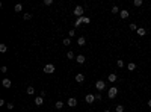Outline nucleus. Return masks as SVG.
<instances>
[{
    "mask_svg": "<svg viewBox=\"0 0 151 112\" xmlns=\"http://www.w3.org/2000/svg\"><path fill=\"white\" fill-rule=\"evenodd\" d=\"M44 73H46V74H52V73H54V65L53 64H46L44 65Z\"/></svg>",
    "mask_w": 151,
    "mask_h": 112,
    "instance_id": "2",
    "label": "nucleus"
},
{
    "mask_svg": "<svg viewBox=\"0 0 151 112\" xmlns=\"http://www.w3.org/2000/svg\"><path fill=\"white\" fill-rule=\"evenodd\" d=\"M8 109H14V103H8Z\"/></svg>",
    "mask_w": 151,
    "mask_h": 112,
    "instance_id": "34",
    "label": "nucleus"
},
{
    "mask_svg": "<svg viewBox=\"0 0 151 112\" xmlns=\"http://www.w3.org/2000/svg\"><path fill=\"white\" fill-rule=\"evenodd\" d=\"M107 79H109V82H112V83H113V82H116V79H118V76H116L115 73H112V74H109V77H107Z\"/></svg>",
    "mask_w": 151,
    "mask_h": 112,
    "instance_id": "12",
    "label": "nucleus"
},
{
    "mask_svg": "<svg viewBox=\"0 0 151 112\" xmlns=\"http://www.w3.org/2000/svg\"><path fill=\"white\" fill-rule=\"evenodd\" d=\"M71 44V38H65L64 40V46H70Z\"/></svg>",
    "mask_w": 151,
    "mask_h": 112,
    "instance_id": "25",
    "label": "nucleus"
},
{
    "mask_svg": "<svg viewBox=\"0 0 151 112\" xmlns=\"http://www.w3.org/2000/svg\"><path fill=\"white\" fill-rule=\"evenodd\" d=\"M77 44H79L80 47H83V46H85V44H86V40H85V38H83V36H79V40H77Z\"/></svg>",
    "mask_w": 151,
    "mask_h": 112,
    "instance_id": "15",
    "label": "nucleus"
},
{
    "mask_svg": "<svg viewBox=\"0 0 151 112\" xmlns=\"http://www.w3.org/2000/svg\"><path fill=\"white\" fill-rule=\"evenodd\" d=\"M133 5H135V6H142V0H135V2H133Z\"/></svg>",
    "mask_w": 151,
    "mask_h": 112,
    "instance_id": "24",
    "label": "nucleus"
},
{
    "mask_svg": "<svg viewBox=\"0 0 151 112\" xmlns=\"http://www.w3.org/2000/svg\"><path fill=\"white\" fill-rule=\"evenodd\" d=\"M116 64H118V67H119V68H122V67L125 65V64H124V61H121V59H118V62H116Z\"/></svg>",
    "mask_w": 151,
    "mask_h": 112,
    "instance_id": "26",
    "label": "nucleus"
},
{
    "mask_svg": "<svg viewBox=\"0 0 151 112\" xmlns=\"http://www.w3.org/2000/svg\"><path fill=\"white\" fill-rule=\"evenodd\" d=\"M95 100H98V102H100V100H103V96H101V94H95Z\"/></svg>",
    "mask_w": 151,
    "mask_h": 112,
    "instance_id": "29",
    "label": "nucleus"
},
{
    "mask_svg": "<svg viewBox=\"0 0 151 112\" xmlns=\"http://www.w3.org/2000/svg\"><path fill=\"white\" fill-rule=\"evenodd\" d=\"M0 71H2V73H6V71H8V68H6V67H5V65H3V67H2V68H0Z\"/></svg>",
    "mask_w": 151,
    "mask_h": 112,
    "instance_id": "33",
    "label": "nucleus"
},
{
    "mask_svg": "<svg viewBox=\"0 0 151 112\" xmlns=\"http://www.w3.org/2000/svg\"><path fill=\"white\" fill-rule=\"evenodd\" d=\"M82 24H83V17H80V18H77V20H76L74 26H76V27H80Z\"/></svg>",
    "mask_w": 151,
    "mask_h": 112,
    "instance_id": "16",
    "label": "nucleus"
},
{
    "mask_svg": "<svg viewBox=\"0 0 151 112\" xmlns=\"http://www.w3.org/2000/svg\"><path fill=\"white\" fill-rule=\"evenodd\" d=\"M68 106H70V108H76V106H77V98L70 97L68 98Z\"/></svg>",
    "mask_w": 151,
    "mask_h": 112,
    "instance_id": "5",
    "label": "nucleus"
},
{
    "mask_svg": "<svg viewBox=\"0 0 151 112\" xmlns=\"http://www.w3.org/2000/svg\"><path fill=\"white\" fill-rule=\"evenodd\" d=\"M74 15L79 17V18H80V17H83V8L82 6H76L74 8Z\"/></svg>",
    "mask_w": 151,
    "mask_h": 112,
    "instance_id": "4",
    "label": "nucleus"
},
{
    "mask_svg": "<svg viewBox=\"0 0 151 112\" xmlns=\"http://www.w3.org/2000/svg\"><path fill=\"white\" fill-rule=\"evenodd\" d=\"M119 12H121V11H119V8L116 6V5H115V6H112V14H119Z\"/></svg>",
    "mask_w": 151,
    "mask_h": 112,
    "instance_id": "19",
    "label": "nucleus"
},
{
    "mask_svg": "<svg viewBox=\"0 0 151 112\" xmlns=\"http://www.w3.org/2000/svg\"><path fill=\"white\" fill-rule=\"evenodd\" d=\"M148 106H150V108H151V98L148 100Z\"/></svg>",
    "mask_w": 151,
    "mask_h": 112,
    "instance_id": "35",
    "label": "nucleus"
},
{
    "mask_svg": "<svg viewBox=\"0 0 151 112\" xmlns=\"http://www.w3.org/2000/svg\"><path fill=\"white\" fill-rule=\"evenodd\" d=\"M26 92L29 94V96H32V94H35V88H33L32 85L30 86H27V89H26Z\"/></svg>",
    "mask_w": 151,
    "mask_h": 112,
    "instance_id": "17",
    "label": "nucleus"
},
{
    "mask_svg": "<svg viewBox=\"0 0 151 112\" xmlns=\"http://www.w3.org/2000/svg\"><path fill=\"white\" fill-rule=\"evenodd\" d=\"M74 35H76V30H74V29H71V30H70V38H71V36H74Z\"/></svg>",
    "mask_w": 151,
    "mask_h": 112,
    "instance_id": "32",
    "label": "nucleus"
},
{
    "mask_svg": "<svg viewBox=\"0 0 151 112\" xmlns=\"http://www.w3.org/2000/svg\"><path fill=\"white\" fill-rule=\"evenodd\" d=\"M52 3H53V0H44V5H46V6H50Z\"/></svg>",
    "mask_w": 151,
    "mask_h": 112,
    "instance_id": "27",
    "label": "nucleus"
},
{
    "mask_svg": "<svg viewBox=\"0 0 151 112\" xmlns=\"http://www.w3.org/2000/svg\"><path fill=\"white\" fill-rule=\"evenodd\" d=\"M116 96H118V88H116V86H112V88H109L107 97H109V98H115Z\"/></svg>",
    "mask_w": 151,
    "mask_h": 112,
    "instance_id": "1",
    "label": "nucleus"
},
{
    "mask_svg": "<svg viewBox=\"0 0 151 112\" xmlns=\"http://www.w3.org/2000/svg\"><path fill=\"white\" fill-rule=\"evenodd\" d=\"M76 61H77V64H85V56L83 55H79V56H76Z\"/></svg>",
    "mask_w": 151,
    "mask_h": 112,
    "instance_id": "10",
    "label": "nucleus"
},
{
    "mask_svg": "<svg viewBox=\"0 0 151 112\" xmlns=\"http://www.w3.org/2000/svg\"><path fill=\"white\" fill-rule=\"evenodd\" d=\"M15 12H21V11H23V5H21V3H18V5H15Z\"/></svg>",
    "mask_w": 151,
    "mask_h": 112,
    "instance_id": "18",
    "label": "nucleus"
},
{
    "mask_svg": "<svg viewBox=\"0 0 151 112\" xmlns=\"http://www.w3.org/2000/svg\"><path fill=\"white\" fill-rule=\"evenodd\" d=\"M6 50H8L6 44H0V52H2V53H5V52H6Z\"/></svg>",
    "mask_w": 151,
    "mask_h": 112,
    "instance_id": "22",
    "label": "nucleus"
},
{
    "mask_svg": "<svg viewBox=\"0 0 151 112\" xmlns=\"http://www.w3.org/2000/svg\"><path fill=\"white\" fill-rule=\"evenodd\" d=\"M62 108H64V102L58 100V102H56V109H62Z\"/></svg>",
    "mask_w": 151,
    "mask_h": 112,
    "instance_id": "20",
    "label": "nucleus"
},
{
    "mask_svg": "<svg viewBox=\"0 0 151 112\" xmlns=\"http://www.w3.org/2000/svg\"><path fill=\"white\" fill-rule=\"evenodd\" d=\"M136 32H138V35H139V36H145V35H147V30H145L144 27H139Z\"/></svg>",
    "mask_w": 151,
    "mask_h": 112,
    "instance_id": "11",
    "label": "nucleus"
},
{
    "mask_svg": "<svg viewBox=\"0 0 151 112\" xmlns=\"http://www.w3.org/2000/svg\"><path fill=\"white\" fill-rule=\"evenodd\" d=\"M85 100H86V103H94V100H95V96L94 94H86V97H85Z\"/></svg>",
    "mask_w": 151,
    "mask_h": 112,
    "instance_id": "6",
    "label": "nucleus"
},
{
    "mask_svg": "<svg viewBox=\"0 0 151 112\" xmlns=\"http://www.w3.org/2000/svg\"><path fill=\"white\" fill-rule=\"evenodd\" d=\"M127 68H128V71H135L136 70V64L135 62H128L127 64Z\"/></svg>",
    "mask_w": 151,
    "mask_h": 112,
    "instance_id": "13",
    "label": "nucleus"
},
{
    "mask_svg": "<svg viewBox=\"0 0 151 112\" xmlns=\"http://www.w3.org/2000/svg\"><path fill=\"white\" fill-rule=\"evenodd\" d=\"M130 29H131V30H138L139 27H138V26H136L135 23H133V24H130Z\"/></svg>",
    "mask_w": 151,
    "mask_h": 112,
    "instance_id": "28",
    "label": "nucleus"
},
{
    "mask_svg": "<svg viewBox=\"0 0 151 112\" xmlns=\"http://www.w3.org/2000/svg\"><path fill=\"white\" fill-rule=\"evenodd\" d=\"M104 112H110V111H109V109H104Z\"/></svg>",
    "mask_w": 151,
    "mask_h": 112,
    "instance_id": "36",
    "label": "nucleus"
},
{
    "mask_svg": "<svg viewBox=\"0 0 151 112\" xmlns=\"http://www.w3.org/2000/svg\"><path fill=\"white\" fill-rule=\"evenodd\" d=\"M66 58H68V59H74V58H76V56H74V53H72V52H71V50H70V52H68V53H66Z\"/></svg>",
    "mask_w": 151,
    "mask_h": 112,
    "instance_id": "23",
    "label": "nucleus"
},
{
    "mask_svg": "<svg viewBox=\"0 0 151 112\" xmlns=\"http://www.w3.org/2000/svg\"><path fill=\"white\" fill-rule=\"evenodd\" d=\"M95 88L98 89V91H103V89L106 88V82L104 80H97L95 82Z\"/></svg>",
    "mask_w": 151,
    "mask_h": 112,
    "instance_id": "3",
    "label": "nucleus"
},
{
    "mask_svg": "<svg viewBox=\"0 0 151 112\" xmlns=\"http://www.w3.org/2000/svg\"><path fill=\"white\" fill-rule=\"evenodd\" d=\"M115 111H116V112H124V106H122V105H118V106L115 108Z\"/></svg>",
    "mask_w": 151,
    "mask_h": 112,
    "instance_id": "21",
    "label": "nucleus"
},
{
    "mask_svg": "<svg viewBox=\"0 0 151 112\" xmlns=\"http://www.w3.org/2000/svg\"><path fill=\"white\" fill-rule=\"evenodd\" d=\"M44 103V97H35V105L36 106H41Z\"/></svg>",
    "mask_w": 151,
    "mask_h": 112,
    "instance_id": "14",
    "label": "nucleus"
},
{
    "mask_svg": "<svg viewBox=\"0 0 151 112\" xmlns=\"http://www.w3.org/2000/svg\"><path fill=\"white\" fill-rule=\"evenodd\" d=\"M2 85H3L5 88H11V86H12V82H11L9 79H3V80H2Z\"/></svg>",
    "mask_w": 151,
    "mask_h": 112,
    "instance_id": "8",
    "label": "nucleus"
},
{
    "mask_svg": "<svg viewBox=\"0 0 151 112\" xmlns=\"http://www.w3.org/2000/svg\"><path fill=\"white\" fill-rule=\"evenodd\" d=\"M89 112H92V111H89Z\"/></svg>",
    "mask_w": 151,
    "mask_h": 112,
    "instance_id": "37",
    "label": "nucleus"
},
{
    "mask_svg": "<svg viewBox=\"0 0 151 112\" xmlns=\"http://www.w3.org/2000/svg\"><path fill=\"white\" fill-rule=\"evenodd\" d=\"M76 82H79V83L85 82V76H83L82 73H79V74H76Z\"/></svg>",
    "mask_w": 151,
    "mask_h": 112,
    "instance_id": "9",
    "label": "nucleus"
},
{
    "mask_svg": "<svg viewBox=\"0 0 151 112\" xmlns=\"http://www.w3.org/2000/svg\"><path fill=\"white\" fill-rule=\"evenodd\" d=\"M128 15H130V12H128V11H127V9H122V11H121V12H119V17H121V18H122V20H125V18H128Z\"/></svg>",
    "mask_w": 151,
    "mask_h": 112,
    "instance_id": "7",
    "label": "nucleus"
},
{
    "mask_svg": "<svg viewBox=\"0 0 151 112\" xmlns=\"http://www.w3.org/2000/svg\"><path fill=\"white\" fill-rule=\"evenodd\" d=\"M83 23H85V24H88V23H91V20H89L88 17H83Z\"/></svg>",
    "mask_w": 151,
    "mask_h": 112,
    "instance_id": "30",
    "label": "nucleus"
},
{
    "mask_svg": "<svg viewBox=\"0 0 151 112\" xmlns=\"http://www.w3.org/2000/svg\"><path fill=\"white\" fill-rule=\"evenodd\" d=\"M32 18V14H24V20H30Z\"/></svg>",
    "mask_w": 151,
    "mask_h": 112,
    "instance_id": "31",
    "label": "nucleus"
}]
</instances>
